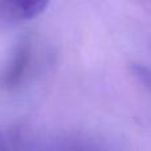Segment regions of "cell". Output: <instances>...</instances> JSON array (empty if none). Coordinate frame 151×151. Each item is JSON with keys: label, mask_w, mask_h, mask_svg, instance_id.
<instances>
[{"label": "cell", "mask_w": 151, "mask_h": 151, "mask_svg": "<svg viewBox=\"0 0 151 151\" xmlns=\"http://www.w3.org/2000/svg\"><path fill=\"white\" fill-rule=\"evenodd\" d=\"M133 73L137 77V80L141 83H143L147 89L151 91V68L142 64L133 65Z\"/></svg>", "instance_id": "cell-2"}, {"label": "cell", "mask_w": 151, "mask_h": 151, "mask_svg": "<svg viewBox=\"0 0 151 151\" xmlns=\"http://www.w3.org/2000/svg\"><path fill=\"white\" fill-rule=\"evenodd\" d=\"M11 15L20 20H31L45 11L49 0H1Z\"/></svg>", "instance_id": "cell-1"}]
</instances>
